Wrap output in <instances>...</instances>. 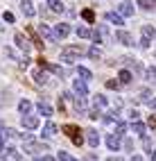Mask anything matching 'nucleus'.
<instances>
[{
    "instance_id": "cd10ccee",
    "label": "nucleus",
    "mask_w": 156,
    "mask_h": 161,
    "mask_svg": "<svg viewBox=\"0 0 156 161\" xmlns=\"http://www.w3.org/2000/svg\"><path fill=\"white\" fill-rule=\"evenodd\" d=\"M29 36H32V43L39 48V50H43V43H41V39H39V34H34V30L29 27Z\"/></svg>"
},
{
    "instance_id": "79ce46f5",
    "label": "nucleus",
    "mask_w": 156,
    "mask_h": 161,
    "mask_svg": "<svg viewBox=\"0 0 156 161\" xmlns=\"http://www.w3.org/2000/svg\"><path fill=\"white\" fill-rule=\"evenodd\" d=\"M3 18L7 20V23H14V14H12V12H5V14H3Z\"/></svg>"
},
{
    "instance_id": "20e7f679",
    "label": "nucleus",
    "mask_w": 156,
    "mask_h": 161,
    "mask_svg": "<svg viewBox=\"0 0 156 161\" xmlns=\"http://www.w3.org/2000/svg\"><path fill=\"white\" fill-rule=\"evenodd\" d=\"M72 89H75V93H77V95H88V84H86V80H84V77L72 82Z\"/></svg>"
},
{
    "instance_id": "9d476101",
    "label": "nucleus",
    "mask_w": 156,
    "mask_h": 161,
    "mask_svg": "<svg viewBox=\"0 0 156 161\" xmlns=\"http://www.w3.org/2000/svg\"><path fill=\"white\" fill-rule=\"evenodd\" d=\"M116 39L120 41V43H124V46H133V39H131V34L129 32H124V30H120L118 34H116Z\"/></svg>"
},
{
    "instance_id": "e433bc0d",
    "label": "nucleus",
    "mask_w": 156,
    "mask_h": 161,
    "mask_svg": "<svg viewBox=\"0 0 156 161\" xmlns=\"http://www.w3.org/2000/svg\"><path fill=\"white\" fill-rule=\"evenodd\" d=\"M59 161H77V159H72L68 152H59Z\"/></svg>"
},
{
    "instance_id": "ea45409f",
    "label": "nucleus",
    "mask_w": 156,
    "mask_h": 161,
    "mask_svg": "<svg viewBox=\"0 0 156 161\" xmlns=\"http://www.w3.org/2000/svg\"><path fill=\"white\" fill-rule=\"evenodd\" d=\"M27 66H29V59H27V57L18 59V68H27Z\"/></svg>"
},
{
    "instance_id": "473e14b6",
    "label": "nucleus",
    "mask_w": 156,
    "mask_h": 161,
    "mask_svg": "<svg viewBox=\"0 0 156 161\" xmlns=\"http://www.w3.org/2000/svg\"><path fill=\"white\" fill-rule=\"evenodd\" d=\"M145 77H147V80H152V82H156V66H152V68H147V70H145Z\"/></svg>"
},
{
    "instance_id": "7ed1b4c3",
    "label": "nucleus",
    "mask_w": 156,
    "mask_h": 161,
    "mask_svg": "<svg viewBox=\"0 0 156 161\" xmlns=\"http://www.w3.org/2000/svg\"><path fill=\"white\" fill-rule=\"evenodd\" d=\"M39 32L43 34V39H48V41H50V43H57V41H59V36H57V34H55V32H52L45 23H43V25H39Z\"/></svg>"
},
{
    "instance_id": "f3484780",
    "label": "nucleus",
    "mask_w": 156,
    "mask_h": 161,
    "mask_svg": "<svg viewBox=\"0 0 156 161\" xmlns=\"http://www.w3.org/2000/svg\"><path fill=\"white\" fill-rule=\"evenodd\" d=\"M55 134H57V125H55V123H45V127H43V136H45V138H52Z\"/></svg>"
},
{
    "instance_id": "b1692460",
    "label": "nucleus",
    "mask_w": 156,
    "mask_h": 161,
    "mask_svg": "<svg viewBox=\"0 0 156 161\" xmlns=\"http://www.w3.org/2000/svg\"><path fill=\"white\" fill-rule=\"evenodd\" d=\"M93 100H95V107H100V109H104V107H107V98H104L102 93L93 95Z\"/></svg>"
},
{
    "instance_id": "393cba45",
    "label": "nucleus",
    "mask_w": 156,
    "mask_h": 161,
    "mask_svg": "<svg viewBox=\"0 0 156 161\" xmlns=\"http://www.w3.org/2000/svg\"><path fill=\"white\" fill-rule=\"evenodd\" d=\"M91 39L93 41H95V43L100 46V43H104V34H102V27L100 30H95V32H93V34H91Z\"/></svg>"
},
{
    "instance_id": "37998d69",
    "label": "nucleus",
    "mask_w": 156,
    "mask_h": 161,
    "mask_svg": "<svg viewBox=\"0 0 156 161\" xmlns=\"http://www.w3.org/2000/svg\"><path fill=\"white\" fill-rule=\"evenodd\" d=\"M138 116H140V114H138L136 109H131V111H129V118H131V120H138Z\"/></svg>"
},
{
    "instance_id": "dca6fc26",
    "label": "nucleus",
    "mask_w": 156,
    "mask_h": 161,
    "mask_svg": "<svg viewBox=\"0 0 156 161\" xmlns=\"http://www.w3.org/2000/svg\"><path fill=\"white\" fill-rule=\"evenodd\" d=\"M86 57H91V59H102V48L95 43V46H91L88 48V52H86Z\"/></svg>"
},
{
    "instance_id": "2eb2a0df",
    "label": "nucleus",
    "mask_w": 156,
    "mask_h": 161,
    "mask_svg": "<svg viewBox=\"0 0 156 161\" xmlns=\"http://www.w3.org/2000/svg\"><path fill=\"white\" fill-rule=\"evenodd\" d=\"M20 7H23V14H25V16H34V5H32V0H20Z\"/></svg>"
},
{
    "instance_id": "49530a36",
    "label": "nucleus",
    "mask_w": 156,
    "mask_h": 161,
    "mask_svg": "<svg viewBox=\"0 0 156 161\" xmlns=\"http://www.w3.org/2000/svg\"><path fill=\"white\" fill-rule=\"evenodd\" d=\"M143 145H145V150H149L152 147V141H149V138H143Z\"/></svg>"
},
{
    "instance_id": "9b49d317",
    "label": "nucleus",
    "mask_w": 156,
    "mask_h": 161,
    "mask_svg": "<svg viewBox=\"0 0 156 161\" xmlns=\"http://www.w3.org/2000/svg\"><path fill=\"white\" fill-rule=\"evenodd\" d=\"M118 9H120V14H122V16H133V5L129 3V0H122Z\"/></svg>"
},
{
    "instance_id": "c9c22d12",
    "label": "nucleus",
    "mask_w": 156,
    "mask_h": 161,
    "mask_svg": "<svg viewBox=\"0 0 156 161\" xmlns=\"http://www.w3.org/2000/svg\"><path fill=\"white\" fill-rule=\"evenodd\" d=\"M124 132H127V125H124L122 120H118V123H116V134H120V136H122Z\"/></svg>"
},
{
    "instance_id": "412c9836",
    "label": "nucleus",
    "mask_w": 156,
    "mask_h": 161,
    "mask_svg": "<svg viewBox=\"0 0 156 161\" xmlns=\"http://www.w3.org/2000/svg\"><path fill=\"white\" fill-rule=\"evenodd\" d=\"M29 109H32V102L29 100H20L18 102V111L20 114H29Z\"/></svg>"
},
{
    "instance_id": "bb28decb",
    "label": "nucleus",
    "mask_w": 156,
    "mask_h": 161,
    "mask_svg": "<svg viewBox=\"0 0 156 161\" xmlns=\"http://www.w3.org/2000/svg\"><path fill=\"white\" fill-rule=\"evenodd\" d=\"M131 130L136 132V134H140V136H143V134H145V125H143L140 120H133V123H131Z\"/></svg>"
},
{
    "instance_id": "c85d7f7f",
    "label": "nucleus",
    "mask_w": 156,
    "mask_h": 161,
    "mask_svg": "<svg viewBox=\"0 0 156 161\" xmlns=\"http://www.w3.org/2000/svg\"><path fill=\"white\" fill-rule=\"evenodd\" d=\"M0 154H3L5 159H18V152H16L14 147H9V150H3V152H0Z\"/></svg>"
},
{
    "instance_id": "f257e3e1",
    "label": "nucleus",
    "mask_w": 156,
    "mask_h": 161,
    "mask_svg": "<svg viewBox=\"0 0 156 161\" xmlns=\"http://www.w3.org/2000/svg\"><path fill=\"white\" fill-rule=\"evenodd\" d=\"M64 132L68 134V138H70V141L75 143V145H81V143H84V138H81V132H79V127H77V125H66V127H64Z\"/></svg>"
},
{
    "instance_id": "1a4fd4ad",
    "label": "nucleus",
    "mask_w": 156,
    "mask_h": 161,
    "mask_svg": "<svg viewBox=\"0 0 156 161\" xmlns=\"http://www.w3.org/2000/svg\"><path fill=\"white\" fill-rule=\"evenodd\" d=\"M55 34H57L59 39H66V36L70 34V25H66V23H59V25H55Z\"/></svg>"
},
{
    "instance_id": "603ef678",
    "label": "nucleus",
    "mask_w": 156,
    "mask_h": 161,
    "mask_svg": "<svg viewBox=\"0 0 156 161\" xmlns=\"http://www.w3.org/2000/svg\"><path fill=\"white\" fill-rule=\"evenodd\" d=\"M0 152H3V138H0Z\"/></svg>"
},
{
    "instance_id": "aec40b11",
    "label": "nucleus",
    "mask_w": 156,
    "mask_h": 161,
    "mask_svg": "<svg viewBox=\"0 0 156 161\" xmlns=\"http://www.w3.org/2000/svg\"><path fill=\"white\" fill-rule=\"evenodd\" d=\"M118 80H120V84H131V73L129 70H120V75H118Z\"/></svg>"
},
{
    "instance_id": "ddd939ff",
    "label": "nucleus",
    "mask_w": 156,
    "mask_h": 161,
    "mask_svg": "<svg viewBox=\"0 0 156 161\" xmlns=\"http://www.w3.org/2000/svg\"><path fill=\"white\" fill-rule=\"evenodd\" d=\"M14 41H16V46H18L20 50H23V52H29V43H27V39H25L23 34H18V32H16Z\"/></svg>"
},
{
    "instance_id": "de8ad7c7",
    "label": "nucleus",
    "mask_w": 156,
    "mask_h": 161,
    "mask_svg": "<svg viewBox=\"0 0 156 161\" xmlns=\"http://www.w3.org/2000/svg\"><path fill=\"white\" fill-rule=\"evenodd\" d=\"M149 107H152V109L156 111V98H152V100H149Z\"/></svg>"
},
{
    "instance_id": "a18cd8bd",
    "label": "nucleus",
    "mask_w": 156,
    "mask_h": 161,
    "mask_svg": "<svg viewBox=\"0 0 156 161\" xmlns=\"http://www.w3.org/2000/svg\"><path fill=\"white\" fill-rule=\"evenodd\" d=\"M140 46H143V48H149V39L143 36V39H140Z\"/></svg>"
},
{
    "instance_id": "0eeeda50",
    "label": "nucleus",
    "mask_w": 156,
    "mask_h": 161,
    "mask_svg": "<svg viewBox=\"0 0 156 161\" xmlns=\"http://www.w3.org/2000/svg\"><path fill=\"white\" fill-rule=\"evenodd\" d=\"M23 125L27 127V130H36V127H39V118L29 116V114H23Z\"/></svg>"
},
{
    "instance_id": "4468645a",
    "label": "nucleus",
    "mask_w": 156,
    "mask_h": 161,
    "mask_svg": "<svg viewBox=\"0 0 156 161\" xmlns=\"http://www.w3.org/2000/svg\"><path fill=\"white\" fill-rule=\"evenodd\" d=\"M48 7L55 14H64V3H61V0H48Z\"/></svg>"
},
{
    "instance_id": "39448f33",
    "label": "nucleus",
    "mask_w": 156,
    "mask_h": 161,
    "mask_svg": "<svg viewBox=\"0 0 156 161\" xmlns=\"http://www.w3.org/2000/svg\"><path fill=\"white\" fill-rule=\"evenodd\" d=\"M41 66H43L45 70H50V73H55V75H59V77H66V70L64 68H61V66H55V64H48V61H43V59H41Z\"/></svg>"
},
{
    "instance_id": "a878e982",
    "label": "nucleus",
    "mask_w": 156,
    "mask_h": 161,
    "mask_svg": "<svg viewBox=\"0 0 156 161\" xmlns=\"http://www.w3.org/2000/svg\"><path fill=\"white\" fill-rule=\"evenodd\" d=\"M77 73H79V77H84L86 82H88V80L93 77V73H91V70H88L86 66H79V68H77Z\"/></svg>"
},
{
    "instance_id": "6ab92c4d",
    "label": "nucleus",
    "mask_w": 156,
    "mask_h": 161,
    "mask_svg": "<svg viewBox=\"0 0 156 161\" xmlns=\"http://www.w3.org/2000/svg\"><path fill=\"white\" fill-rule=\"evenodd\" d=\"M100 143V136H97V130H88V145L95 147Z\"/></svg>"
},
{
    "instance_id": "72a5a7b5",
    "label": "nucleus",
    "mask_w": 156,
    "mask_h": 161,
    "mask_svg": "<svg viewBox=\"0 0 156 161\" xmlns=\"http://www.w3.org/2000/svg\"><path fill=\"white\" fill-rule=\"evenodd\" d=\"M107 89H111V91L120 89V80H107Z\"/></svg>"
},
{
    "instance_id": "f03ea898",
    "label": "nucleus",
    "mask_w": 156,
    "mask_h": 161,
    "mask_svg": "<svg viewBox=\"0 0 156 161\" xmlns=\"http://www.w3.org/2000/svg\"><path fill=\"white\" fill-rule=\"evenodd\" d=\"M72 107H75L79 114L88 111V98H86V95H77V98H72Z\"/></svg>"
},
{
    "instance_id": "58836bf2",
    "label": "nucleus",
    "mask_w": 156,
    "mask_h": 161,
    "mask_svg": "<svg viewBox=\"0 0 156 161\" xmlns=\"http://www.w3.org/2000/svg\"><path fill=\"white\" fill-rule=\"evenodd\" d=\"M14 136H16L14 130H3V138H14Z\"/></svg>"
},
{
    "instance_id": "4c0bfd02",
    "label": "nucleus",
    "mask_w": 156,
    "mask_h": 161,
    "mask_svg": "<svg viewBox=\"0 0 156 161\" xmlns=\"http://www.w3.org/2000/svg\"><path fill=\"white\" fill-rule=\"evenodd\" d=\"M88 118H93V120L100 118V107H97V109H88Z\"/></svg>"
},
{
    "instance_id": "c756f323",
    "label": "nucleus",
    "mask_w": 156,
    "mask_h": 161,
    "mask_svg": "<svg viewBox=\"0 0 156 161\" xmlns=\"http://www.w3.org/2000/svg\"><path fill=\"white\" fill-rule=\"evenodd\" d=\"M77 34H79L81 39H91V34H93V30H91V27H79V30H77Z\"/></svg>"
},
{
    "instance_id": "09e8293b",
    "label": "nucleus",
    "mask_w": 156,
    "mask_h": 161,
    "mask_svg": "<svg viewBox=\"0 0 156 161\" xmlns=\"http://www.w3.org/2000/svg\"><path fill=\"white\" fill-rule=\"evenodd\" d=\"M39 161H57L55 157H43V159H39Z\"/></svg>"
},
{
    "instance_id": "423d86ee",
    "label": "nucleus",
    "mask_w": 156,
    "mask_h": 161,
    "mask_svg": "<svg viewBox=\"0 0 156 161\" xmlns=\"http://www.w3.org/2000/svg\"><path fill=\"white\" fill-rule=\"evenodd\" d=\"M32 80H34V84H39V86H45V84H48V75H45L43 70L34 68V70H32Z\"/></svg>"
},
{
    "instance_id": "c03bdc74",
    "label": "nucleus",
    "mask_w": 156,
    "mask_h": 161,
    "mask_svg": "<svg viewBox=\"0 0 156 161\" xmlns=\"http://www.w3.org/2000/svg\"><path fill=\"white\" fill-rule=\"evenodd\" d=\"M149 127L156 132V116H149Z\"/></svg>"
},
{
    "instance_id": "2f4dec72",
    "label": "nucleus",
    "mask_w": 156,
    "mask_h": 161,
    "mask_svg": "<svg viewBox=\"0 0 156 161\" xmlns=\"http://www.w3.org/2000/svg\"><path fill=\"white\" fill-rule=\"evenodd\" d=\"M81 16H84V20H88V23H93V20H95V14H93V9H84V12H81Z\"/></svg>"
},
{
    "instance_id": "7c9ffc66",
    "label": "nucleus",
    "mask_w": 156,
    "mask_h": 161,
    "mask_svg": "<svg viewBox=\"0 0 156 161\" xmlns=\"http://www.w3.org/2000/svg\"><path fill=\"white\" fill-rule=\"evenodd\" d=\"M138 5H140L143 9H154V7H156V0H138Z\"/></svg>"
},
{
    "instance_id": "f704fd0d",
    "label": "nucleus",
    "mask_w": 156,
    "mask_h": 161,
    "mask_svg": "<svg viewBox=\"0 0 156 161\" xmlns=\"http://www.w3.org/2000/svg\"><path fill=\"white\" fill-rule=\"evenodd\" d=\"M143 36L152 39V36H154V27H152V25H143Z\"/></svg>"
},
{
    "instance_id": "3c124183",
    "label": "nucleus",
    "mask_w": 156,
    "mask_h": 161,
    "mask_svg": "<svg viewBox=\"0 0 156 161\" xmlns=\"http://www.w3.org/2000/svg\"><path fill=\"white\" fill-rule=\"evenodd\" d=\"M131 161H143V157H138V154H136V157H131Z\"/></svg>"
},
{
    "instance_id": "6e6552de",
    "label": "nucleus",
    "mask_w": 156,
    "mask_h": 161,
    "mask_svg": "<svg viewBox=\"0 0 156 161\" xmlns=\"http://www.w3.org/2000/svg\"><path fill=\"white\" fill-rule=\"evenodd\" d=\"M104 18H107L109 23H113V25H124V18H122V14H116V12H107V14H104Z\"/></svg>"
},
{
    "instance_id": "f8f14e48",
    "label": "nucleus",
    "mask_w": 156,
    "mask_h": 161,
    "mask_svg": "<svg viewBox=\"0 0 156 161\" xmlns=\"http://www.w3.org/2000/svg\"><path fill=\"white\" fill-rule=\"evenodd\" d=\"M107 145L116 152V150L120 147V134H109V136H107Z\"/></svg>"
},
{
    "instance_id": "a19ab883",
    "label": "nucleus",
    "mask_w": 156,
    "mask_h": 161,
    "mask_svg": "<svg viewBox=\"0 0 156 161\" xmlns=\"http://www.w3.org/2000/svg\"><path fill=\"white\" fill-rule=\"evenodd\" d=\"M149 95H152V91H149V89L140 91V100H149Z\"/></svg>"
},
{
    "instance_id": "4be33fe9",
    "label": "nucleus",
    "mask_w": 156,
    "mask_h": 161,
    "mask_svg": "<svg viewBox=\"0 0 156 161\" xmlns=\"http://www.w3.org/2000/svg\"><path fill=\"white\" fill-rule=\"evenodd\" d=\"M75 57H77V55H72L70 50H64V52H61V61H64V64H72V61H75Z\"/></svg>"
},
{
    "instance_id": "5701e85b",
    "label": "nucleus",
    "mask_w": 156,
    "mask_h": 161,
    "mask_svg": "<svg viewBox=\"0 0 156 161\" xmlns=\"http://www.w3.org/2000/svg\"><path fill=\"white\" fill-rule=\"evenodd\" d=\"M39 111L43 114V116H52V107H50L48 102H43V100H41V102H39Z\"/></svg>"
},
{
    "instance_id": "8fccbe9b",
    "label": "nucleus",
    "mask_w": 156,
    "mask_h": 161,
    "mask_svg": "<svg viewBox=\"0 0 156 161\" xmlns=\"http://www.w3.org/2000/svg\"><path fill=\"white\" fill-rule=\"evenodd\" d=\"M149 159H152V161H156V147L152 150V154H149Z\"/></svg>"
},
{
    "instance_id": "a211bd4d",
    "label": "nucleus",
    "mask_w": 156,
    "mask_h": 161,
    "mask_svg": "<svg viewBox=\"0 0 156 161\" xmlns=\"http://www.w3.org/2000/svg\"><path fill=\"white\" fill-rule=\"evenodd\" d=\"M25 150H27V152H34V150H43V152H45V150H48V145H43V143H32V141H27V143H25Z\"/></svg>"
}]
</instances>
